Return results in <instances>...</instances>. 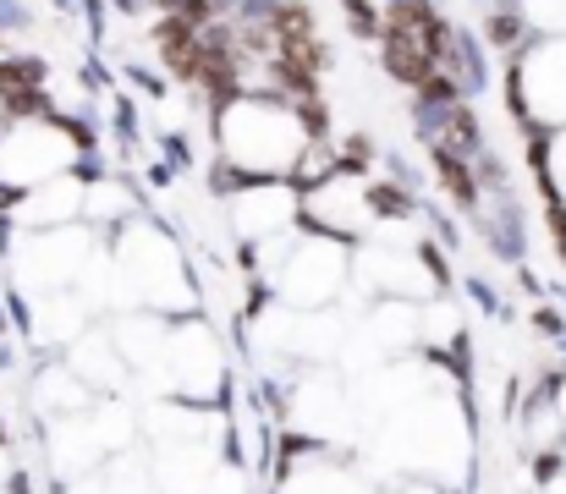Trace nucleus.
<instances>
[{"label": "nucleus", "mask_w": 566, "mask_h": 494, "mask_svg": "<svg viewBox=\"0 0 566 494\" xmlns=\"http://www.w3.org/2000/svg\"><path fill=\"white\" fill-rule=\"evenodd\" d=\"M319 144V116L281 94H231L214 111V160L242 181H292Z\"/></svg>", "instance_id": "obj_1"}, {"label": "nucleus", "mask_w": 566, "mask_h": 494, "mask_svg": "<svg viewBox=\"0 0 566 494\" xmlns=\"http://www.w3.org/2000/svg\"><path fill=\"white\" fill-rule=\"evenodd\" d=\"M111 281L122 292L127 308L138 314H182L198 308V286L188 281V259L177 248V237L166 225L133 220L116 231V253H111Z\"/></svg>", "instance_id": "obj_2"}, {"label": "nucleus", "mask_w": 566, "mask_h": 494, "mask_svg": "<svg viewBox=\"0 0 566 494\" xmlns=\"http://www.w3.org/2000/svg\"><path fill=\"white\" fill-rule=\"evenodd\" d=\"M155 368H160V385L188 407H214L226 396V346L203 319H188V325L177 319Z\"/></svg>", "instance_id": "obj_3"}, {"label": "nucleus", "mask_w": 566, "mask_h": 494, "mask_svg": "<svg viewBox=\"0 0 566 494\" xmlns=\"http://www.w3.org/2000/svg\"><path fill=\"white\" fill-rule=\"evenodd\" d=\"M353 286L375 292L379 303H429L434 297V270L412 248L369 237L364 248H353Z\"/></svg>", "instance_id": "obj_4"}, {"label": "nucleus", "mask_w": 566, "mask_h": 494, "mask_svg": "<svg viewBox=\"0 0 566 494\" xmlns=\"http://www.w3.org/2000/svg\"><path fill=\"white\" fill-rule=\"evenodd\" d=\"M512 88H517V105L534 127H566V39H545L534 44L517 72H512Z\"/></svg>", "instance_id": "obj_5"}, {"label": "nucleus", "mask_w": 566, "mask_h": 494, "mask_svg": "<svg viewBox=\"0 0 566 494\" xmlns=\"http://www.w3.org/2000/svg\"><path fill=\"white\" fill-rule=\"evenodd\" d=\"M545 176L556 187V198H566V127L551 138V155H545Z\"/></svg>", "instance_id": "obj_6"}, {"label": "nucleus", "mask_w": 566, "mask_h": 494, "mask_svg": "<svg viewBox=\"0 0 566 494\" xmlns=\"http://www.w3.org/2000/svg\"><path fill=\"white\" fill-rule=\"evenodd\" d=\"M33 28V6L28 0H0V33H28Z\"/></svg>", "instance_id": "obj_7"}, {"label": "nucleus", "mask_w": 566, "mask_h": 494, "mask_svg": "<svg viewBox=\"0 0 566 494\" xmlns=\"http://www.w3.org/2000/svg\"><path fill=\"white\" fill-rule=\"evenodd\" d=\"M551 401H556V418H562V434H566V374L551 379Z\"/></svg>", "instance_id": "obj_8"}, {"label": "nucleus", "mask_w": 566, "mask_h": 494, "mask_svg": "<svg viewBox=\"0 0 566 494\" xmlns=\"http://www.w3.org/2000/svg\"><path fill=\"white\" fill-rule=\"evenodd\" d=\"M6 138H11V116L0 111V155H6Z\"/></svg>", "instance_id": "obj_9"}, {"label": "nucleus", "mask_w": 566, "mask_h": 494, "mask_svg": "<svg viewBox=\"0 0 566 494\" xmlns=\"http://www.w3.org/2000/svg\"><path fill=\"white\" fill-rule=\"evenodd\" d=\"M55 6H72V0H55Z\"/></svg>", "instance_id": "obj_10"}, {"label": "nucleus", "mask_w": 566, "mask_h": 494, "mask_svg": "<svg viewBox=\"0 0 566 494\" xmlns=\"http://www.w3.org/2000/svg\"><path fill=\"white\" fill-rule=\"evenodd\" d=\"M6 494H17V490H6Z\"/></svg>", "instance_id": "obj_11"}]
</instances>
